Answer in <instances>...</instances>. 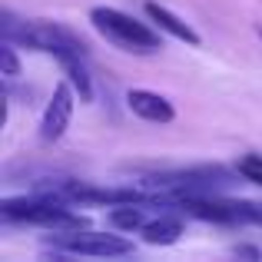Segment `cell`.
<instances>
[{
    "label": "cell",
    "instance_id": "13",
    "mask_svg": "<svg viewBox=\"0 0 262 262\" xmlns=\"http://www.w3.org/2000/svg\"><path fill=\"white\" fill-rule=\"evenodd\" d=\"M239 256H252V259H259V249H249V246H239Z\"/></svg>",
    "mask_w": 262,
    "mask_h": 262
},
{
    "label": "cell",
    "instance_id": "9",
    "mask_svg": "<svg viewBox=\"0 0 262 262\" xmlns=\"http://www.w3.org/2000/svg\"><path fill=\"white\" fill-rule=\"evenodd\" d=\"M146 203H123V206H110V226L113 229H123V232H133V229H143L149 223L146 219Z\"/></svg>",
    "mask_w": 262,
    "mask_h": 262
},
{
    "label": "cell",
    "instance_id": "2",
    "mask_svg": "<svg viewBox=\"0 0 262 262\" xmlns=\"http://www.w3.org/2000/svg\"><path fill=\"white\" fill-rule=\"evenodd\" d=\"M90 20H93V27L110 40V43L123 47V50H129V53H153V50H160V33H156L149 24H140V20H133L123 10H113V7H93Z\"/></svg>",
    "mask_w": 262,
    "mask_h": 262
},
{
    "label": "cell",
    "instance_id": "12",
    "mask_svg": "<svg viewBox=\"0 0 262 262\" xmlns=\"http://www.w3.org/2000/svg\"><path fill=\"white\" fill-rule=\"evenodd\" d=\"M249 223L262 226V203H249Z\"/></svg>",
    "mask_w": 262,
    "mask_h": 262
},
{
    "label": "cell",
    "instance_id": "8",
    "mask_svg": "<svg viewBox=\"0 0 262 262\" xmlns=\"http://www.w3.org/2000/svg\"><path fill=\"white\" fill-rule=\"evenodd\" d=\"M60 67H63L67 80L73 83V90L80 93V100L90 103L93 100V80H90V70H86V53H77V50H63L57 53Z\"/></svg>",
    "mask_w": 262,
    "mask_h": 262
},
{
    "label": "cell",
    "instance_id": "7",
    "mask_svg": "<svg viewBox=\"0 0 262 262\" xmlns=\"http://www.w3.org/2000/svg\"><path fill=\"white\" fill-rule=\"evenodd\" d=\"M140 236H143V243H149V246H173L176 239L183 236V219H179L173 209L160 212L156 219H149L140 229Z\"/></svg>",
    "mask_w": 262,
    "mask_h": 262
},
{
    "label": "cell",
    "instance_id": "1",
    "mask_svg": "<svg viewBox=\"0 0 262 262\" xmlns=\"http://www.w3.org/2000/svg\"><path fill=\"white\" fill-rule=\"evenodd\" d=\"M0 216L7 223H30V226H47V229H86V219L70 209L67 199H57L50 192H33L20 199H4Z\"/></svg>",
    "mask_w": 262,
    "mask_h": 262
},
{
    "label": "cell",
    "instance_id": "14",
    "mask_svg": "<svg viewBox=\"0 0 262 262\" xmlns=\"http://www.w3.org/2000/svg\"><path fill=\"white\" fill-rule=\"evenodd\" d=\"M256 33H259V37H262V24H259V27H256Z\"/></svg>",
    "mask_w": 262,
    "mask_h": 262
},
{
    "label": "cell",
    "instance_id": "5",
    "mask_svg": "<svg viewBox=\"0 0 262 262\" xmlns=\"http://www.w3.org/2000/svg\"><path fill=\"white\" fill-rule=\"evenodd\" d=\"M126 106L133 110L140 120L146 123H173L176 120V110L166 96L153 93V90H129L126 93Z\"/></svg>",
    "mask_w": 262,
    "mask_h": 262
},
{
    "label": "cell",
    "instance_id": "3",
    "mask_svg": "<svg viewBox=\"0 0 262 262\" xmlns=\"http://www.w3.org/2000/svg\"><path fill=\"white\" fill-rule=\"evenodd\" d=\"M57 252H70V256H129L133 243L126 236H116V232H90V229H63L60 236L50 239Z\"/></svg>",
    "mask_w": 262,
    "mask_h": 262
},
{
    "label": "cell",
    "instance_id": "10",
    "mask_svg": "<svg viewBox=\"0 0 262 262\" xmlns=\"http://www.w3.org/2000/svg\"><path fill=\"white\" fill-rule=\"evenodd\" d=\"M236 173L246 176L249 183H259V186H262V156H256V153L243 156V160L236 163Z\"/></svg>",
    "mask_w": 262,
    "mask_h": 262
},
{
    "label": "cell",
    "instance_id": "11",
    "mask_svg": "<svg viewBox=\"0 0 262 262\" xmlns=\"http://www.w3.org/2000/svg\"><path fill=\"white\" fill-rule=\"evenodd\" d=\"M0 57H4V77H7V80L20 77V60H17V50H13L10 40H4V47H0Z\"/></svg>",
    "mask_w": 262,
    "mask_h": 262
},
{
    "label": "cell",
    "instance_id": "4",
    "mask_svg": "<svg viewBox=\"0 0 262 262\" xmlns=\"http://www.w3.org/2000/svg\"><path fill=\"white\" fill-rule=\"evenodd\" d=\"M77 90H73L70 80H63V83H57L53 90L50 103H47L43 110V120H40V143H57L60 136L67 133V126H70V116H73V100H77Z\"/></svg>",
    "mask_w": 262,
    "mask_h": 262
},
{
    "label": "cell",
    "instance_id": "6",
    "mask_svg": "<svg viewBox=\"0 0 262 262\" xmlns=\"http://www.w3.org/2000/svg\"><path fill=\"white\" fill-rule=\"evenodd\" d=\"M146 17L153 20V24L160 27V30H166L169 37L183 40V43H189V47H199V43H203V37H199V33L192 30V27L186 24V20H179L173 10H166V7L156 4V0H149V4H146Z\"/></svg>",
    "mask_w": 262,
    "mask_h": 262
}]
</instances>
